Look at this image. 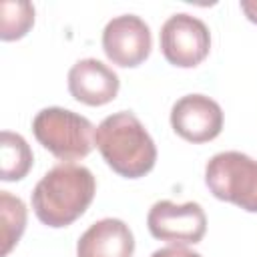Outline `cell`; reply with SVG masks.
I'll return each instance as SVG.
<instances>
[{
  "label": "cell",
  "mask_w": 257,
  "mask_h": 257,
  "mask_svg": "<svg viewBox=\"0 0 257 257\" xmlns=\"http://www.w3.org/2000/svg\"><path fill=\"white\" fill-rule=\"evenodd\" d=\"M147 227L155 239L171 245H195L205 237L207 215L199 203H175L163 199L151 207Z\"/></svg>",
  "instance_id": "obj_6"
},
{
  "label": "cell",
  "mask_w": 257,
  "mask_h": 257,
  "mask_svg": "<svg viewBox=\"0 0 257 257\" xmlns=\"http://www.w3.org/2000/svg\"><path fill=\"white\" fill-rule=\"evenodd\" d=\"M171 126L189 143H209L223 128V110L205 94H185L171 108Z\"/></svg>",
  "instance_id": "obj_8"
},
{
  "label": "cell",
  "mask_w": 257,
  "mask_h": 257,
  "mask_svg": "<svg viewBox=\"0 0 257 257\" xmlns=\"http://www.w3.org/2000/svg\"><path fill=\"white\" fill-rule=\"evenodd\" d=\"M151 28L135 14L114 16L102 30V50L116 66L135 68L143 64L151 54Z\"/></svg>",
  "instance_id": "obj_7"
},
{
  "label": "cell",
  "mask_w": 257,
  "mask_h": 257,
  "mask_svg": "<svg viewBox=\"0 0 257 257\" xmlns=\"http://www.w3.org/2000/svg\"><path fill=\"white\" fill-rule=\"evenodd\" d=\"M94 145L106 165L120 177L139 179L153 171L157 147L143 122L128 110L102 118L94 133Z\"/></svg>",
  "instance_id": "obj_2"
},
{
  "label": "cell",
  "mask_w": 257,
  "mask_h": 257,
  "mask_svg": "<svg viewBox=\"0 0 257 257\" xmlns=\"http://www.w3.org/2000/svg\"><path fill=\"white\" fill-rule=\"evenodd\" d=\"M36 141L60 161H78L90 155L94 147V124L68 108L48 106L32 118Z\"/></svg>",
  "instance_id": "obj_3"
},
{
  "label": "cell",
  "mask_w": 257,
  "mask_h": 257,
  "mask_svg": "<svg viewBox=\"0 0 257 257\" xmlns=\"http://www.w3.org/2000/svg\"><path fill=\"white\" fill-rule=\"evenodd\" d=\"M0 217H2V257H6L12 247L20 241L26 227V205L22 199L0 191Z\"/></svg>",
  "instance_id": "obj_12"
},
{
  "label": "cell",
  "mask_w": 257,
  "mask_h": 257,
  "mask_svg": "<svg viewBox=\"0 0 257 257\" xmlns=\"http://www.w3.org/2000/svg\"><path fill=\"white\" fill-rule=\"evenodd\" d=\"M209 191L227 203L257 213V161L239 151H223L205 167Z\"/></svg>",
  "instance_id": "obj_4"
},
{
  "label": "cell",
  "mask_w": 257,
  "mask_h": 257,
  "mask_svg": "<svg viewBox=\"0 0 257 257\" xmlns=\"http://www.w3.org/2000/svg\"><path fill=\"white\" fill-rule=\"evenodd\" d=\"M96 193L94 175L74 163L52 167L32 191V209L40 223L48 227H66L74 223L92 203Z\"/></svg>",
  "instance_id": "obj_1"
},
{
  "label": "cell",
  "mask_w": 257,
  "mask_h": 257,
  "mask_svg": "<svg viewBox=\"0 0 257 257\" xmlns=\"http://www.w3.org/2000/svg\"><path fill=\"white\" fill-rule=\"evenodd\" d=\"M116 72L96 58H82L68 70V92L74 100L88 106H102L118 94Z\"/></svg>",
  "instance_id": "obj_9"
},
{
  "label": "cell",
  "mask_w": 257,
  "mask_h": 257,
  "mask_svg": "<svg viewBox=\"0 0 257 257\" xmlns=\"http://www.w3.org/2000/svg\"><path fill=\"white\" fill-rule=\"evenodd\" d=\"M0 10H2V22H0L2 40H18L34 24V6L30 2L6 0L0 4Z\"/></svg>",
  "instance_id": "obj_13"
},
{
  "label": "cell",
  "mask_w": 257,
  "mask_h": 257,
  "mask_svg": "<svg viewBox=\"0 0 257 257\" xmlns=\"http://www.w3.org/2000/svg\"><path fill=\"white\" fill-rule=\"evenodd\" d=\"M241 10L245 12V16L253 24H257V0H243L241 2Z\"/></svg>",
  "instance_id": "obj_15"
},
{
  "label": "cell",
  "mask_w": 257,
  "mask_h": 257,
  "mask_svg": "<svg viewBox=\"0 0 257 257\" xmlns=\"http://www.w3.org/2000/svg\"><path fill=\"white\" fill-rule=\"evenodd\" d=\"M163 56L179 68H193L201 64L211 50V32L197 16L179 12L165 20L161 26Z\"/></svg>",
  "instance_id": "obj_5"
},
{
  "label": "cell",
  "mask_w": 257,
  "mask_h": 257,
  "mask_svg": "<svg viewBox=\"0 0 257 257\" xmlns=\"http://www.w3.org/2000/svg\"><path fill=\"white\" fill-rule=\"evenodd\" d=\"M135 237L120 219H100L92 223L76 243V257H131Z\"/></svg>",
  "instance_id": "obj_10"
},
{
  "label": "cell",
  "mask_w": 257,
  "mask_h": 257,
  "mask_svg": "<svg viewBox=\"0 0 257 257\" xmlns=\"http://www.w3.org/2000/svg\"><path fill=\"white\" fill-rule=\"evenodd\" d=\"M32 151L18 133L2 131L0 135V179L20 181L32 167Z\"/></svg>",
  "instance_id": "obj_11"
},
{
  "label": "cell",
  "mask_w": 257,
  "mask_h": 257,
  "mask_svg": "<svg viewBox=\"0 0 257 257\" xmlns=\"http://www.w3.org/2000/svg\"><path fill=\"white\" fill-rule=\"evenodd\" d=\"M151 257H201L197 251L187 249L185 245H169L163 249H157Z\"/></svg>",
  "instance_id": "obj_14"
}]
</instances>
